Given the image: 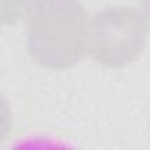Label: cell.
<instances>
[{"instance_id":"cell-1","label":"cell","mask_w":150,"mask_h":150,"mask_svg":"<svg viewBox=\"0 0 150 150\" xmlns=\"http://www.w3.org/2000/svg\"><path fill=\"white\" fill-rule=\"evenodd\" d=\"M25 42L44 69L74 67L90 42V20L80 0H30L25 11Z\"/></svg>"},{"instance_id":"cell-2","label":"cell","mask_w":150,"mask_h":150,"mask_svg":"<svg viewBox=\"0 0 150 150\" xmlns=\"http://www.w3.org/2000/svg\"><path fill=\"white\" fill-rule=\"evenodd\" d=\"M146 37V16L138 9L127 6L104 7L90 21L88 55L104 67L122 69L141 55Z\"/></svg>"},{"instance_id":"cell-3","label":"cell","mask_w":150,"mask_h":150,"mask_svg":"<svg viewBox=\"0 0 150 150\" xmlns=\"http://www.w3.org/2000/svg\"><path fill=\"white\" fill-rule=\"evenodd\" d=\"M28 0H2V21L4 25L16 23L27 11Z\"/></svg>"},{"instance_id":"cell-4","label":"cell","mask_w":150,"mask_h":150,"mask_svg":"<svg viewBox=\"0 0 150 150\" xmlns=\"http://www.w3.org/2000/svg\"><path fill=\"white\" fill-rule=\"evenodd\" d=\"M141 4V9H143V14L146 16V20L150 21V0H139Z\"/></svg>"}]
</instances>
